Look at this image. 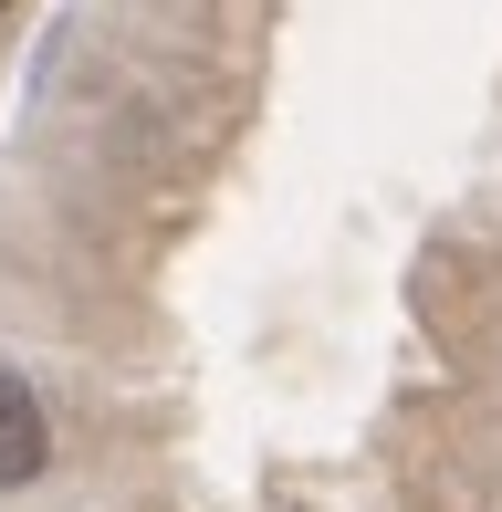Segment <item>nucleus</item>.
I'll return each mask as SVG.
<instances>
[{
    "label": "nucleus",
    "mask_w": 502,
    "mask_h": 512,
    "mask_svg": "<svg viewBox=\"0 0 502 512\" xmlns=\"http://www.w3.org/2000/svg\"><path fill=\"white\" fill-rule=\"evenodd\" d=\"M42 460H53V418H42L32 377H11V366H0V492L42 481Z\"/></svg>",
    "instance_id": "1"
},
{
    "label": "nucleus",
    "mask_w": 502,
    "mask_h": 512,
    "mask_svg": "<svg viewBox=\"0 0 502 512\" xmlns=\"http://www.w3.org/2000/svg\"><path fill=\"white\" fill-rule=\"evenodd\" d=\"M0 11H11V0H0Z\"/></svg>",
    "instance_id": "2"
}]
</instances>
